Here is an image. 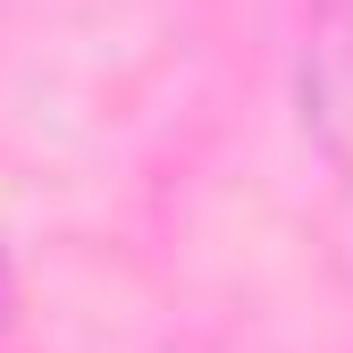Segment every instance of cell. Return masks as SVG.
<instances>
[{"label":"cell","instance_id":"6da1fadb","mask_svg":"<svg viewBox=\"0 0 353 353\" xmlns=\"http://www.w3.org/2000/svg\"><path fill=\"white\" fill-rule=\"evenodd\" d=\"M303 118L328 143L336 168H353V0H320L312 51H303Z\"/></svg>","mask_w":353,"mask_h":353},{"label":"cell","instance_id":"7a4b0ae2","mask_svg":"<svg viewBox=\"0 0 353 353\" xmlns=\"http://www.w3.org/2000/svg\"><path fill=\"white\" fill-rule=\"evenodd\" d=\"M0 328H9V261H0Z\"/></svg>","mask_w":353,"mask_h":353}]
</instances>
